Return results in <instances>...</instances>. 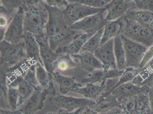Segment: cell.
<instances>
[{
	"instance_id": "44",
	"label": "cell",
	"mask_w": 153,
	"mask_h": 114,
	"mask_svg": "<svg viewBox=\"0 0 153 114\" xmlns=\"http://www.w3.org/2000/svg\"><path fill=\"white\" fill-rule=\"evenodd\" d=\"M1 114H23V113L19 110H4L2 108H1Z\"/></svg>"
},
{
	"instance_id": "35",
	"label": "cell",
	"mask_w": 153,
	"mask_h": 114,
	"mask_svg": "<svg viewBox=\"0 0 153 114\" xmlns=\"http://www.w3.org/2000/svg\"><path fill=\"white\" fill-rule=\"evenodd\" d=\"M69 3L77 2L96 8H103L106 5L104 0H67Z\"/></svg>"
},
{
	"instance_id": "39",
	"label": "cell",
	"mask_w": 153,
	"mask_h": 114,
	"mask_svg": "<svg viewBox=\"0 0 153 114\" xmlns=\"http://www.w3.org/2000/svg\"><path fill=\"white\" fill-rule=\"evenodd\" d=\"M13 18L7 16V14L1 13L0 16V25L1 27L7 28Z\"/></svg>"
},
{
	"instance_id": "23",
	"label": "cell",
	"mask_w": 153,
	"mask_h": 114,
	"mask_svg": "<svg viewBox=\"0 0 153 114\" xmlns=\"http://www.w3.org/2000/svg\"><path fill=\"white\" fill-rule=\"evenodd\" d=\"M149 86H142L140 93L135 96L136 114H151L148 93Z\"/></svg>"
},
{
	"instance_id": "20",
	"label": "cell",
	"mask_w": 153,
	"mask_h": 114,
	"mask_svg": "<svg viewBox=\"0 0 153 114\" xmlns=\"http://www.w3.org/2000/svg\"><path fill=\"white\" fill-rule=\"evenodd\" d=\"M142 89V87L134 84L132 82L123 84L114 89L111 94L114 96L118 101L120 106L122 101L130 98L136 96Z\"/></svg>"
},
{
	"instance_id": "25",
	"label": "cell",
	"mask_w": 153,
	"mask_h": 114,
	"mask_svg": "<svg viewBox=\"0 0 153 114\" xmlns=\"http://www.w3.org/2000/svg\"><path fill=\"white\" fill-rule=\"evenodd\" d=\"M132 82L134 84L142 87H150L153 84V68L147 64L142 68L140 69L138 74L135 76Z\"/></svg>"
},
{
	"instance_id": "43",
	"label": "cell",
	"mask_w": 153,
	"mask_h": 114,
	"mask_svg": "<svg viewBox=\"0 0 153 114\" xmlns=\"http://www.w3.org/2000/svg\"><path fill=\"white\" fill-rule=\"evenodd\" d=\"M148 96H149V99L150 105V108L152 111L151 114H153V84L149 87Z\"/></svg>"
},
{
	"instance_id": "50",
	"label": "cell",
	"mask_w": 153,
	"mask_h": 114,
	"mask_svg": "<svg viewBox=\"0 0 153 114\" xmlns=\"http://www.w3.org/2000/svg\"></svg>"
},
{
	"instance_id": "17",
	"label": "cell",
	"mask_w": 153,
	"mask_h": 114,
	"mask_svg": "<svg viewBox=\"0 0 153 114\" xmlns=\"http://www.w3.org/2000/svg\"><path fill=\"white\" fill-rule=\"evenodd\" d=\"M54 82L57 84L60 94L66 95L69 92H73L78 87L82 86V83L76 81L74 77L65 76L58 71H54L51 74Z\"/></svg>"
},
{
	"instance_id": "48",
	"label": "cell",
	"mask_w": 153,
	"mask_h": 114,
	"mask_svg": "<svg viewBox=\"0 0 153 114\" xmlns=\"http://www.w3.org/2000/svg\"><path fill=\"white\" fill-rule=\"evenodd\" d=\"M48 114H52V113H49Z\"/></svg>"
},
{
	"instance_id": "40",
	"label": "cell",
	"mask_w": 153,
	"mask_h": 114,
	"mask_svg": "<svg viewBox=\"0 0 153 114\" xmlns=\"http://www.w3.org/2000/svg\"><path fill=\"white\" fill-rule=\"evenodd\" d=\"M99 114H126V113L120 106H117L111 108V110H110L106 113H100Z\"/></svg>"
},
{
	"instance_id": "15",
	"label": "cell",
	"mask_w": 153,
	"mask_h": 114,
	"mask_svg": "<svg viewBox=\"0 0 153 114\" xmlns=\"http://www.w3.org/2000/svg\"><path fill=\"white\" fill-rule=\"evenodd\" d=\"M126 16L119 19L107 22L104 27L101 44H104L108 40L114 39L122 35L126 22Z\"/></svg>"
},
{
	"instance_id": "26",
	"label": "cell",
	"mask_w": 153,
	"mask_h": 114,
	"mask_svg": "<svg viewBox=\"0 0 153 114\" xmlns=\"http://www.w3.org/2000/svg\"><path fill=\"white\" fill-rule=\"evenodd\" d=\"M114 51L117 67L119 70H125L126 67L125 51L121 36L114 38Z\"/></svg>"
},
{
	"instance_id": "37",
	"label": "cell",
	"mask_w": 153,
	"mask_h": 114,
	"mask_svg": "<svg viewBox=\"0 0 153 114\" xmlns=\"http://www.w3.org/2000/svg\"><path fill=\"white\" fill-rule=\"evenodd\" d=\"M45 4L50 7H56L64 10L69 3L67 0H46Z\"/></svg>"
},
{
	"instance_id": "24",
	"label": "cell",
	"mask_w": 153,
	"mask_h": 114,
	"mask_svg": "<svg viewBox=\"0 0 153 114\" xmlns=\"http://www.w3.org/2000/svg\"><path fill=\"white\" fill-rule=\"evenodd\" d=\"M103 90L101 84L87 83L84 86H82L75 89L73 92L82 95L84 98L96 101L103 93Z\"/></svg>"
},
{
	"instance_id": "32",
	"label": "cell",
	"mask_w": 153,
	"mask_h": 114,
	"mask_svg": "<svg viewBox=\"0 0 153 114\" xmlns=\"http://www.w3.org/2000/svg\"><path fill=\"white\" fill-rule=\"evenodd\" d=\"M19 93L17 87L9 86L7 95V107L12 110H17L19 108Z\"/></svg>"
},
{
	"instance_id": "3",
	"label": "cell",
	"mask_w": 153,
	"mask_h": 114,
	"mask_svg": "<svg viewBox=\"0 0 153 114\" xmlns=\"http://www.w3.org/2000/svg\"><path fill=\"white\" fill-rule=\"evenodd\" d=\"M1 69H8L26 59L24 41L12 44L4 39L1 41Z\"/></svg>"
},
{
	"instance_id": "16",
	"label": "cell",
	"mask_w": 153,
	"mask_h": 114,
	"mask_svg": "<svg viewBox=\"0 0 153 114\" xmlns=\"http://www.w3.org/2000/svg\"><path fill=\"white\" fill-rule=\"evenodd\" d=\"M24 42L25 47L26 59L34 64L37 62L43 64L40 55L39 44L34 36L29 32H25Z\"/></svg>"
},
{
	"instance_id": "6",
	"label": "cell",
	"mask_w": 153,
	"mask_h": 114,
	"mask_svg": "<svg viewBox=\"0 0 153 114\" xmlns=\"http://www.w3.org/2000/svg\"><path fill=\"white\" fill-rule=\"evenodd\" d=\"M126 56V67L139 69L148 47L121 36Z\"/></svg>"
},
{
	"instance_id": "21",
	"label": "cell",
	"mask_w": 153,
	"mask_h": 114,
	"mask_svg": "<svg viewBox=\"0 0 153 114\" xmlns=\"http://www.w3.org/2000/svg\"><path fill=\"white\" fill-rule=\"evenodd\" d=\"M120 106L117 98L112 94L103 93L96 101L94 110L98 114L104 113L111 108Z\"/></svg>"
},
{
	"instance_id": "7",
	"label": "cell",
	"mask_w": 153,
	"mask_h": 114,
	"mask_svg": "<svg viewBox=\"0 0 153 114\" xmlns=\"http://www.w3.org/2000/svg\"><path fill=\"white\" fill-rule=\"evenodd\" d=\"M105 10L96 14L88 16L70 26L76 32H82L88 34L89 37L93 36L100 30L105 27L107 22L105 19Z\"/></svg>"
},
{
	"instance_id": "49",
	"label": "cell",
	"mask_w": 153,
	"mask_h": 114,
	"mask_svg": "<svg viewBox=\"0 0 153 114\" xmlns=\"http://www.w3.org/2000/svg\"></svg>"
},
{
	"instance_id": "31",
	"label": "cell",
	"mask_w": 153,
	"mask_h": 114,
	"mask_svg": "<svg viewBox=\"0 0 153 114\" xmlns=\"http://www.w3.org/2000/svg\"><path fill=\"white\" fill-rule=\"evenodd\" d=\"M140 71V69H134L132 67H127L123 72L121 76L118 79V82L115 84L114 88L112 89L111 92L123 84L132 82Z\"/></svg>"
},
{
	"instance_id": "4",
	"label": "cell",
	"mask_w": 153,
	"mask_h": 114,
	"mask_svg": "<svg viewBox=\"0 0 153 114\" xmlns=\"http://www.w3.org/2000/svg\"><path fill=\"white\" fill-rule=\"evenodd\" d=\"M57 95V91L53 80L45 88L38 86L30 97L20 107L19 110L23 114H34L44 107V102L48 95L55 96Z\"/></svg>"
},
{
	"instance_id": "47",
	"label": "cell",
	"mask_w": 153,
	"mask_h": 114,
	"mask_svg": "<svg viewBox=\"0 0 153 114\" xmlns=\"http://www.w3.org/2000/svg\"><path fill=\"white\" fill-rule=\"evenodd\" d=\"M128 1H130V2H133V3H134V2H135L136 0H128Z\"/></svg>"
},
{
	"instance_id": "30",
	"label": "cell",
	"mask_w": 153,
	"mask_h": 114,
	"mask_svg": "<svg viewBox=\"0 0 153 114\" xmlns=\"http://www.w3.org/2000/svg\"><path fill=\"white\" fill-rule=\"evenodd\" d=\"M106 79H108L107 70L105 69H97L90 73L89 76L87 78L83 79L82 81V84H101L103 81Z\"/></svg>"
},
{
	"instance_id": "8",
	"label": "cell",
	"mask_w": 153,
	"mask_h": 114,
	"mask_svg": "<svg viewBox=\"0 0 153 114\" xmlns=\"http://www.w3.org/2000/svg\"><path fill=\"white\" fill-rule=\"evenodd\" d=\"M105 10V7L96 8L77 2H71L63 10V12L66 21L70 26L81 19Z\"/></svg>"
},
{
	"instance_id": "19",
	"label": "cell",
	"mask_w": 153,
	"mask_h": 114,
	"mask_svg": "<svg viewBox=\"0 0 153 114\" xmlns=\"http://www.w3.org/2000/svg\"><path fill=\"white\" fill-rule=\"evenodd\" d=\"M89 36L85 33H80L74 36L69 44L62 47H59L56 51L62 54H70L71 56L80 53L81 49L89 38Z\"/></svg>"
},
{
	"instance_id": "2",
	"label": "cell",
	"mask_w": 153,
	"mask_h": 114,
	"mask_svg": "<svg viewBox=\"0 0 153 114\" xmlns=\"http://www.w3.org/2000/svg\"><path fill=\"white\" fill-rule=\"evenodd\" d=\"M31 6L25 10L24 19V32L32 33L34 36L46 32L48 21V12L43 4L41 7Z\"/></svg>"
},
{
	"instance_id": "34",
	"label": "cell",
	"mask_w": 153,
	"mask_h": 114,
	"mask_svg": "<svg viewBox=\"0 0 153 114\" xmlns=\"http://www.w3.org/2000/svg\"><path fill=\"white\" fill-rule=\"evenodd\" d=\"M120 107L126 114H136L135 96L122 101L120 103Z\"/></svg>"
},
{
	"instance_id": "10",
	"label": "cell",
	"mask_w": 153,
	"mask_h": 114,
	"mask_svg": "<svg viewBox=\"0 0 153 114\" xmlns=\"http://www.w3.org/2000/svg\"><path fill=\"white\" fill-rule=\"evenodd\" d=\"M34 37L39 44L43 64L46 70L51 74L54 72L53 64L61 54L51 49L46 32Z\"/></svg>"
},
{
	"instance_id": "13",
	"label": "cell",
	"mask_w": 153,
	"mask_h": 114,
	"mask_svg": "<svg viewBox=\"0 0 153 114\" xmlns=\"http://www.w3.org/2000/svg\"><path fill=\"white\" fill-rule=\"evenodd\" d=\"M39 86L36 73L35 66L27 71L22 82L19 85L17 89L19 93V107H20L33 94L35 90Z\"/></svg>"
},
{
	"instance_id": "45",
	"label": "cell",
	"mask_w": 153,
	"mask_h": 114,
	"mask_svg": "<svg viewBox=\"0 0 153 114\" xmlns=\"http://www.w3.org/2000/svg\"><path fill=\"white\" fill-rule=\"evenodd\" d=\"M81 114H98L96 111L90 108H86L84 109Z\"/></svg>"
},
{
	"instance_id": "36",
	"label": "cell",
	"mask_w": 153,
	"mask_h": 114,
	"mask_svg": "<svg viewBox=\"0 0 153 114\" xmlns=\"http://www.w3.org/2000/svg\"><path fill=\"white\" fill-rule=\"evenodd\" d=\"M134 4L136 9L153 11V0H136Z\"/></svg>"
},
{
	"instance_id": "22",
	"label": "cell",
	"mask_w": 153,
	"mask_h": 114,
	"mask_svg": "<svg viewBox=\"0 0 153 114\" xmlns=\"http://www.w3.org/2000/svg\"><path fill=\"white\" fill-rule=\"evenodd\" d=\"M128 19L143 25L153 27V11L148 10L133 9L126 14Z\"/></svg>"
},
{
	"instance_id": "29",
	"label": "cell",
	"mask_w": 153,
	"mask_h": 114,
	"mask_svg": "<svg viewBox=\"0 0 153 114\" xmlns=\"http://www.w3.org/2000/svg\"><path fill=\"white\" fill-rule=\"evenodd\" d=\"M35 73L39 86L46 87L53 81L51 74L45 69L44 64L37 62L35 64Z\"/></svg>"
},
{
	"instance_id": "5",
	"label": "cell",
	"mask_w": 153,
	"mask_h": 114,
	"mask_svg": "<svg viewBox=\"0 0 153 114\" xmlns=\"http://www.w3.org/2000/svg\"><path fill=\"white\" fill-rule=\"evenodd\" d=\"M122 36L147 47L153 45V27L143 25L128 19Z\"/></svg>"
},
{
	"instance_id": "41",
	"label": "cell",
	"mask_w": 153,
	"mask_h": 114,
	"mask_svg": "<svg viewBox=\"0 0 153 114\" xmlns=\"http://www.w3.org/2000/svg\"><path fill=\"white\" fill-rule=\"evenodd\" d=\"M46 0H27L26 8L31 6H38L41 4H45Z\"/></svg>"
},
{
	"instance_id": "11",
	"label": "cell",
	"mask_w": 153,
	"mask_h": 114,
	"mask_svg": "<svg viewBox=\"0 0 153 114\" xmlns=\"http://www.w3.org/2000/svg\"><path fill=\"white\" fill-rule=\"evenodd\" d=\"M55 104L61 109L68 111H74L78 109H85L90 108L94 109L96 101L91 99L84 98H78L65 95H57L54 98Z\"/></svg>"
},
{
	"instance_id": "28",
	"label": "cell",
	"mask_w": 153,
	"mask_h": 114,
	"mask_svg": "<svg viewBox=\"0 0 153 114\" xmlns=\"http://www.w3.org/2000/svg\"><path fill=\"white\" fill-rule=\"evenodd\" d=\"M103 30L104 28L100 30L93 36L90 37L84 44L80 53L90 52L94 54L95 51L101 45Z\"/></svg>"
},
{
	"instance_id": "9",
	"label": "cell",
	"mask_w": 153,
	"mask_h": 114,
	"mask_svg": "<svg viewBox=\"0 0 153 114\" xmlns=\"http://www.w3.org/2000/svg\"><path fill=\"white\" fill-rule=\"evenodd\" d=\"M24 14L25 8L20 7L7 27L5 40L12 44H18L24 41Z\"/></svg>"
},
{
	"instance_id": "18",
	"label": "cell",
	"mask_w": 153,
	"mask_h": 114,
	"mask_svg": "<svg viewBox=\"0 0 153 114\" xmlns=\"http://www.w3.org/2000/svg\"><path fill=\"white\" fill-rule=\"evenodd\" d=\"M71 56L74 59L78 62L82 68L90 73L97 69H104L102 63L97 58L93 53L83 52L72 55Z\"/></svg>"
},
{
	"instance_id": "27",
	"label": "cell",
	"mask_w": 153,
	"mask_h": 114,
	"mask_svg": "<svg viewBox=\"0 0 153 114\" xmlns=\"http://www.w3.org/2000/svg\"><path fill=\"white\" fill-rule=\"evenodd\" d=\"M76 62L70 54H62L58 57L53 64L54 72L56 70L65 71L76 67Z\"/></svg>"
},
{
	"instance_id": "42",
	"label": "cell",
	"mask_w": 153,
	"mask_h": 114,
	"mask_svg": "<svg viewBox=\"0 0 153 114\" xmlns=\"http://www.w3.org/2000/svg\"><path fill=\"white\" fill-rule=\"evenodd\" d=\"M83 110V109H78L76 111L70 112L64 109H61L57 113H52V114H81Z\"/></svg>"
},
{
	"instance_id": "38",
	"label": "cell",
	"mask_w": 153,
	"mask_h": 114,
	"mask_svg": "<svg viewBox=\"0 0 153 114\" xmlns=\"http://www.w3.org/2000/svg\"><path fill=\"white\" fill-rule=\"evenodd\" d=\"M153 58V45L150 46V47H148L146 52L143 58V60L142 61V63L140 64V67L139 69L142 68L144 67L146 64H148Z\"/></svg>"
},
{
	"instance_id": "33",
	"label": "cell",
	"mask_w": 153,
	"mask_h": 114,
	"mask_svg": "<svg viewBox=\"0 0 153 114\" xmlns=\"http://www.w3.org/2000/svg\"><path fill=\"white\" fill-rule=\"evenodd\" d=\"M1 7L9 12H15L20 7L26 9L27 0H0Z\"/></svg>"
},
{
	"instance_id": "46",
	"label": "cell",
	"mask_w": 153,
	"mask_h": 114,
	"mask_svg": "<svg viewBox=\"0 0 153 114\" xmlns=\"http://www.w3.org/2000/svg\"><path fill=\"white\" fill-rule=\"evenodd\" d=\"M105 1V2H106V4H108V2H110L111 0H104Z\"/></svg>"
},
{
	"instance_id": "12",
	"label": "cell",
	"mask_w": 153,
	"mask_h": 114,
	"mask_svg": "<svg viewBox=\"0 0 153 114\" xmlns=\"http://www.w3.org/2000/svg\"><path fill=\"white\" fill-rule=\"evenodd\" d=\"M106 22L115 21L126 15L130 10L136 9L133 2L128 0H111L105 7Z\"/></svg>"
},
{
	"instance_id": "1",
	"label": "cell",
	"mask_w": 153,
	"mask_h": 114,
	"mask_svg": "<svg viewBox=\"0 0 153 114\" xmlns=\"http://www.w3.org/2000/svg\"><path fill=\"white\" fill-rule=\"evenodd\" d=\"M48 12V21L46 25V33L51 49L56 51L59 44L77 32L71 30L65 19L63 10L43 4Z\"/></svg>"
},
{
	"instance_id": "14",
	"label": "cell",
	"mask_w": 153,
	"mask_h": 114,
	"mask_svg": "<svg viewBox=\"0 0 153 114\" xmlns=\"http://www.w3.org/2000/svg\"><path fill=\"white\" fill-rule=\"evenodd\" d=\"M94 54L102 63L105 70L117 69L114 51V39H111L101 44Z\"/></svg>"
}]
</instances>
